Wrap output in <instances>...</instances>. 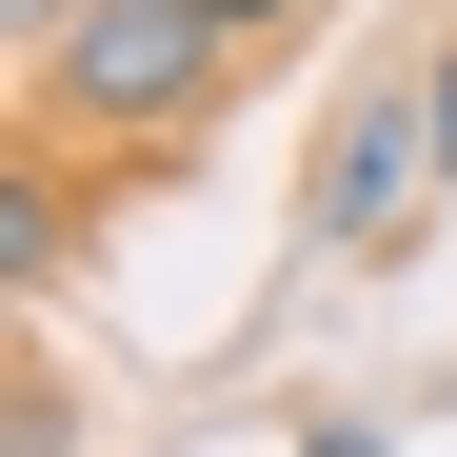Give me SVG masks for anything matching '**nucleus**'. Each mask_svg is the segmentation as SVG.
I'll list each match as a JSON object with an SVG mask.
<instances>
[{
	"instance_id": "obj_1",
	"label": "nucleus",
	"mask_w": 457,
	"mask_h": 457,
	"mask_svg": "<svg viewBox=\"0 0 457 457\" xmlns=\"http://www.w3.org/2000/svg\"><path fill=\"white\" fill-rule=\"evenodd\" d=\"M437 199V100L418 80H358L319 139V199H298V259H398V219Z\"/></svg>"
},
{
	"instance_id": "obj_2",
	"label": "nucleus",
	"mask_w": 457,
	"mask_h": 457,
	"mask_svg": "<svg viewBox=\"0 0 457 457\" xmlns=\"http://www.w3.org/2000/svg\"><path fill=\"white\" fill-rule=\"evenodd\" d=\"M199 80H219V21H199V0H80L60 60H40V100H60V120H120V139L179 120Z\"/></svg>"
},
{
	"instance_id": "obj_3",
	"label": "nucleus",
	"mask_w": 457,
	"mask_h": 457,
	"mask_svg": "<svg viewBox=\"0 0 457 457\" xmlns=\"http://www.w3.org/2000/svg\"><path fill=\"white\" fill-rule=\"evenodd\" d=\"M199 21H219V40H259V21H298V0H199Z\"/></svg>"
},
{
	"instance_id": "obj_4",
	"label": "nucleus",
	"mask_w": 457,
	"mask_h": 457,
	"mask_svg": "<svg viewBox=\"0 0 457 457\" xmlns=\"http://www.w3.org/2000/svg\"><path fill=\"white\" fill-rule=\"evenodd\" d=\"M298 457H378V437H298Z\"/></svg>"
}]
</instances>
